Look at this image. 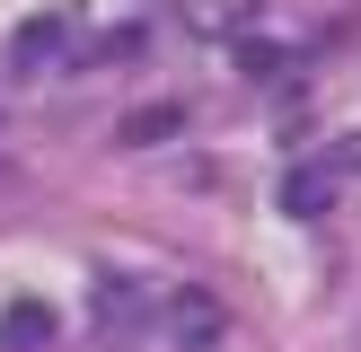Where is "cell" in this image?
<instances>
[{"instance_id":"cell-1","label":"cell","mask_w":361,"mask_h":352,"mask_svg":"<svg viewBox=\"0 0 361 352\" xmlns=\"http://www.w3.org/2000/svg\"><path fill=\"white\" fill-rule=\"evenodd\" d=\"M159 326H168V344L203 352V344H221V299L212 291H168L159 299Z\"/></svg>"},{"instance_id":"cell-2","label":"cell","mask_w":361,"mask_h":352,"mask_svg":"<svg viewBox=\"0 0 361 352\" xmlns=\"http://www.w3.org/2000/svg\"><path fill=\"white\" fill-rule=\"evenodd\" d=\"M176 27H185L194 44H247L256 0H185V9H176Z\"/></svg>"},{"instance_id":"cell-3","label":"cell","mask_w":361,"mask_h":352,"mask_svg":"<svg viewBox=\"0 0 361 352\" xmlns=\"http://www.w3.org/2000/svg\"><path fill=\"white\" fill-rule=\"evenodd\" d=\"M335 194H344L335 168H291V176H282V211H291V220H326Z\"/></svg>"},{"instance_id":"cell-4","label":"cell","mask_w":361,"mask_h":352,"mask_svg":"<svg viewBox=\"0 0 361 352\" xmlns=\"http://www.w3.org/2000/svg\"><path fill=\"white\" fill-rule=\"evenodd\" d=\"M62 44H71V18H35V27H18L9 62H18V70H35V62H53Z\"/></svg>"},{"instance_id":"cell-5","label":"cell","mask_w":361,"mask_h":352,"mask_svg":"<svg viewBox=\"0 0 361 352\" xmlns=\"http://www.w3.org/2000/svg\"><path fill=\"white\" fill-rule=\"evenodd\" d=\"M44 334H53V317L35 308V299H18V308L0 317V344H9V352H27V344H44Z\"/></svg>"},{"instance_id":"cell-6","label":"cell","mask_w":361,"mask_h":352,"mask_svg":"<svg viewBox=\"0 0 361 352\" xmlns=\"http://www.w3.org/2000/svg\"><path fill=\"white\" fill-rule=\"evenodd\" d=\"M159 132H176V115H168V106H150V115H133V123H123V150H133V141H159Z\"/></svg>"}]
</instances>
